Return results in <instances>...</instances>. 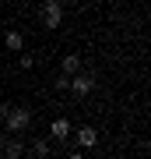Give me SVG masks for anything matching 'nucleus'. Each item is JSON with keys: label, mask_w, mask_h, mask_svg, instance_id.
<instances>
[{"label": "nucleus", "mask_w": 151, "mask_h": 159, "mask_svg": "<svg viewBox=\"0 0 151 159\" xmlns=\"http://www.w3.org/2000/svg\"><path fill=\"white\" fill-rule=\"evenodd\" d=\"M35 156H49V145H46V142H35Z\"/></svg>", "instance_id": "1a4fd4ad"}, {"label": "nucleus", "mask_w": 151, "mask_h": 159, "mask_svg": "<svg viewBox=\"0 0 151 159\" xmlns=\"http://www.w3.org/2000/svg\"><path fill=\"white\" fill-rule=\"evenodd\" d=\"M4 43H7V50H21V35H18V32H7Z\"/></svg>", "instance_id": "0eeeda50"}, {"label": "nucleus", "mask_w": 151, "mask_h": 159, "mask_svg": "<svg viewBox=\"0 0 151 159\" xmlns=\"http://www.w3.org/2000/svg\"><path fill=\"white\" fill-rule=\"evenodd\" d=\"M4 117H7V131H14V134L28 131V124H32V113H28L25 106H7Z\"/></svg>", "instance_id": "f257e3e1"}, {"label": "nucleus", "mask_w": 151, "mask_h": 159, "mask_svg": "<svg viewBox=\"0 0 151 159\" xmlns=\"http://www.w3.org/2000/svg\"><path fill=\"white\" fill-rule=\"evenodd\" d=\"M42 18H46V25H49V29H56V25H60V18H63L60 0H46V4H42Z\"/></svg>", "instance_id": "f03ea898"}, {"label": "nucleus", "mask_w": 151, "mask_h": 159, "mask_svg": "<svg viewBox=\"0 0 151 159\" xmlns=\"http://www.w3.org/2000/svg\"><path fill=\"white\" fill-rule=\"evenodd\" d=\"M4 156H7V159H18V156H21V145H18V142H7Z\"/></svg>", "instance_id": "6e6552de"}, {"label": "nucleus", "mask_w": 151, "mask_h": 159, "mask_svg": "<svg viewBox=\"0 0 151 159\" xmlns=\"http://www.w3.org/2000/svg\"><path fill=\"white\" fill-rule=\"evenodd\" d=\"M70 89H74V96H88V92L95 89V78H91V74H78V78L70 81Z\"/></svg>", "instance_id": "7ed1b4c3"}, {"label": "nucleus", "mask_w": 151, "mask_h": 159, "mask_svg": "<svg viewBox=\"0 0 151 159\" xmlns=\"http://www.w3.org/2000/svg\"><path fill=\"white\" fill-rule=\"evenodd\" d=\"M78 142H81L84 148H91V145L99 142V134H95V127H81V131H78Z\"/></svg>", "instance_id": "20e7f679"}, {"label": "nucleus", "mask_w": 151, "mask_h": 159, "mask_svg": "<svg viewBox=\"0 0 151 159\" xmlns=\"http://www.w3.org/2000/svg\"><path fill=\"white\" fill-rule=\"evenodd\" d=\"M67 4H74V0H67Z\"/></svg>", "instance_id": "9d476101"}, {"label": "nucleus", "mask_w": 151, "mask_h": 159, "mask_svg": "<svg viewBox=\"0 0 151 159\" xmlns=\"http://www.w3.org/2000/svg\"><path fill=\"white\" fill-rule=\"evenodd\" d=\"M49 131H53V134H56V138H67V134H70V120H63V117H56Z\"/></svg>", "instance_id": "39448f33"}, {"label": "nucleus", "mask_w": 151, "mask_h": 159, "mask_svg": "<svg viewBox=\"0 0 151 159\" xmlns=\"http://www.w3.org/2000/svg\"><path fill=\"white\" fill-rule=\"evenodd\" d=\"M78 67H81V57H78V53L63 57V71H67V74H78Z\"/></svg>", "instance_id": "423d86ee"}]
</instances>
